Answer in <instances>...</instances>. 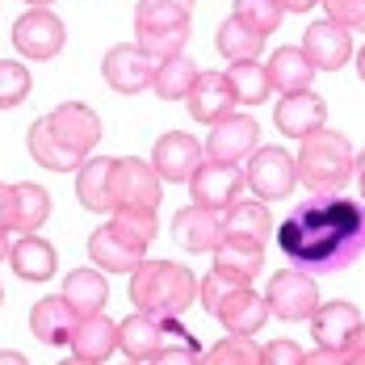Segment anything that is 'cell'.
Listing matches in <instances>:
<instances>
[{"label":"cell","mask_w":365,"mask_h":365,"mask_svg":"<svg viewBox=\"0 0 365 365\" xmlns=\"http://www.w3.org/2000/svg\"><path fill=\"white\" fill-rule=\"evenodd\" d=\"M277 248L302 273H340L365 252V206L340 193H315L277 227Z\"/></svg>","instance_id":"obj_1"},{"label":"cell","mask_w":365,"mask_h":365,"mask_svg":"<svg viewBox=\"0 0 365 365\" xmlns=\"http://www.w3.org/2000/svg\"><path fill=\"white\" fill-rule=\"evenodd\" d=\"M130 302L155 319H181L197 307V277L177 260H143L130 273Z\"/></svg>","instance_id":"obj_2"},{"label":"cell","mask_w":365,"mask_h":365,"mask_svg":"<svg viewBox=\"0 0 365 365\" xmlns=\"http://www.w3.org/2000/svg\"><path fill=\"white\" fill-rule=\"evenodd\" d=\"M298 181L311 193H340L344 185L357 177V151L340 130H315L298 139Z\"/></svg>","instance_id":"obj_3"},{"label":"cell","mask_w":365,"mask_h":365,"mask_svg":"<svg viewBox=\"0 0 365 365\" xmlns=\"http://www.w3.org/2000/svg\"><path fill=\"white\" fill-rule=\"evenodd\" d=\"M173 344L197 349L193 331H185L177 319H155L147 311H135L118 324V349L126 353V361H151L160 349H173Z\"/></svg>","instance_id":"obj_4"},{"label":"cell","mask_w":365,"mask_h":365,"mask_svg":"<svg viewBox=\"0 0 365 365\" xmlns=\"http://www.w3.org/2000/svg\"><path fill=\"white\" fill-rule=\"evenodd\" d=\"M110 193H113V210H155V202L164 197V181H160L155 164L122 155V160H113Z\"/></svg>","instance_id":"obj_5"},{"label":"cell","mask_w":365,"mask_h":365,"mask_svg":"<svg viewBox=\"0 0 365 365\" xmlns=\"http://www.w3.org/2000/svg\"><path fill=\"white\" fill-rule=\"evenodd\" d=\"M244 181L260 202H286L298 185V164L286 147H256L248 155Z\"/></svg>","instance_id":"obj_6"},{"label":"cell","mask_w":365,"mask_h":365,"mask_svg":"<svg viewBox=\"0 0 365 365\" xmlns=\"http://www.w3.org/2000/svg\"><path fill=\"white\" fill-rule=\"evenodd\" d=\"M264 302H269V315L286 319V324H298V319H311L319 311V286L311 273L302 269H277L269 277V290H264Z\"/></svg>","instance_id":"obj_7"},{"label":"cell","mask_w":365,"mask_h":365,"mask_svg":"<svg viewBox=\"0 0 365 365\" xmlns=\"http://www.w3.org/2000/svg\"><path fill=\"white\" fill-rule=\"evenodd\" d=\"M63 42H68V26H63L51 9H26V13L17 17V26H13V46H17V55L30 59V63L55 59V55L63 51Z\"/></svg>","instance_id":"obj_8"},{"label":"cell","mask_w":365,"mask_h":365,"mask_svg":"<svg viewBox=\"0 0 365 365\" xmlns=\"http://www.w3.org/2000/svg\"><path fill=\"white\" fill-rule=\"evenodd\" d=\"M155 63H160V59H151L139 42H118V46L106 51V59H101V76H106V84H110L113 93L135 97V93L151 88Z\"/></svg>","instance_id":"obj_9"},{"label":"cell","mask_w":365,"mask_h":365,"mask_svg":"<svg viewBox=\"0 0 365 365\" xmlns=\"http://www.w3.org/2000/svg\"><path fill=\"white\" fill-rule=\"evenodd\" d=\"M244 173L240 164H219V160H202L189 177V197L197 206H210V210H231L240 202V189H244Z\"/></svg>","instance_id":"obj_10"},{"label":"cell","mask_w":365,"mask_h":365,"mask_svg":"<svg viewBox=\"0 0 365 365\" xmlns=\"http://www.w3.org/2000/svg\"><path fill=\"white\" fill-rule=\"evenodd\" d=\"M46 126H51V135L68 147V151L84 155V160H88V151L101 139V118H97V110H88L84 101H63V106H55V110L46 113Z\"/></svg>","instance_id":"obj_11"},{"label":"cell","mask_w":365,"mask_h":365,"mask_svg":"<svg viewBox=\"0 0 365 365\" xmlns=\"http://www.w3.org/2000/svg\"><path fill=\"white\" fill-rule=\"evenodd\" d=\"M173 240L185 252H215L227 240V219H222V210H210V206L193 202V206L173 215Z\"/></svg>","instance_id":"obj_12"},{"label":"cell","mask_w":365,"mask_h":365,"mask_svg":"<svg viewBox=\"0 0 365 365\" xmlns=\"http://www.w3.org/2000/svg\"><path fill=\"white\" fill-rule=\"evenodd\" d=\"M302 51H307V59L315 63V72H340V68L353 59V30L340 26V21H331V17H324V21L307 26Z\"/></svg>","instance_id":"obj_13"},{"label":"cell","mask_w":365,"mask_h":365,"mask_svg":"<svg viewBox=\"0 0 365 365\" xmlns=\"http://www.w3.org/2000/svg\"><path fill=\"white\" fill-rule=\"evenodd\" d=\"M256 139H260V126L248 113H231L215 122L210 139H206V160H219V164H244L256 151Z\"/></svg>","instance_id":"obj_14"},{"label":"cell","mask_w":365,"mask_h":365,"mask_svg":"<svg viewBox=\"0 0 365 365\" xmlns=\"http://www.w3.org/2000/svg\"><path fill=\"white\" fill-rule=\"evenodd\" d=\"M185 106H189V113H193L202 126H215V122H222V118H231L240 101H235V88H231L227 72H202L197 84L189 88Z\"/></svg>","instance_id":"obj_15"},{"label":"cell","mask_w":365,"mask_h":365,"mask_svg":"<svg viewBox=\"0 0 365 365\" xmlns=\"http://www.w3.org/2000/svg\"><path fill=\"white\" fill-rule=\"evenodd\" d=\"M324 122H328V106H324V97L311 93V88L282 97L277 110H273V126H277L282 135H290V139H307V135L324 130Z\"/></svg>","instance_id":"obj_16"},{"label":"cell","mask_w":365,"mask_h":365,"mask_svg":"<svg viewBox=\"0 0 365 365\" xmlns=\"http://www.w3.org/2000/svg\"><path fill=\"white\" fill-rule=\"evenodd\" d=\"M151 164H155L160 181H168V185L189 181V177H193V168L202 164V147H197L193 135L168 130V135H160L155 147H151Z\"/></svg>","instance_id":"obj_17"},{"label":"cell","mask_w":365,"mask_h":365,"mask_svg":"<svg viewBox=\"0 0 365 365\" xmlns=\"http://www.w3.org/2000/svg\"><path fill=\"white\" fill-rule=\"evenodd\" d=\"M215 319L227 328V336H256V331L264 328V319H269V302L252 286H235L219 302Z\"/></svg>","instance_id":"obj_18"},{"label":"cell","mask_w":365,"mask_h":365,"mask_svg":"<svg viewBox=\"0 0 365 365\" xmlns=\"http://www.w3.org/2000/svg\"><path fill=\"white\" fill-rule=\"evenodd\" d=\"M361 311L353 307V302H319V311L311 315V336H315V344L319 349H344L353 336H357V328H361Z\"/></svg>","instance_id":"obj_19"},{"label":"cell","mask_w":365,"mask_h":365,"mask_svg":"<svg viewBox=\"0 0 365 365\" xmlns=\"http://www.w3.org/2000/svg\"><path fill=\"white\" fill-rule=\"evenodd\" d=\"M143 252H147V248L130 244L126 235H118L110 222H106V227H97V231L88 235V256H93V264H97V269H106V273H135V269L147 260Z\"/></svg>","instance_id":"obj_20"},{"label":"cell","mask_w":365,"mask_h":365,"mask_svg":"<svg viewBox=\"0 0 365 365\" xmlns=\"http://www.w3.org/2000/svg\"><path fill=\"white\" fill-rule=\"evenodd\" d=\"M76 324H80V315L68 307L63 294H46L30 307V331L42 344H72Z\"/></svg>","instance_id":"obj_21"},{"label":"cell","mask_w":365,"mask_h":365,"mask_svg":"<svg viewBox=\"0 0 365 365\" xmlns=\"http://www.w3.org/2000/svg\"><path fill=\"white\" fill-rule=\"evenodd\" d=\"M264 76H269V88H273V93L290 97V93L311 88V80L319 72H315V63L307 59L302 46H277V51L269 55V63H264Z\"/></svg>","instance_id":"obj_22"},{"label":"cell","mask_w":365,"mask_h":365,"mask_svg":"<svg viewBox=\"0 0 365 365\" xmlns=\"http://www.w3.org/2000/svg\"><path fill=\"white\" fill-rule=\"evenodd\" d=\"M9 264H13V273H17L21 282H46V277H55V269H59V252H55L51 240H42L34 231V235H21V240L13 244Z\"/></svg>","instance_id":"obj_23"},{"label":"cell","mask_w":365,"mask_h":365,"mask_svg":"<svg viewBox=\"0 0 365 365\" xmlns=\"http://www.w3.org/2000/svg\"><path fill=\"white\" fill-rule=\"evenodd\" d=\"M215 269L227 273V277H235V282H244V286H252L256 273H264V244L227 235L215 248Z\"/></svg>","instance_id":"obj_24"},{"label":"cell","mask_w":365,"mask_h":365,"mask_svg":"<svg viewBox=\"0 0 365 365\" xmlns=\"http://www.w3.org/2000/svg\"><path fill=\"white\" fill-rule=\"evenodd\" d=\"M110 173L113 160L97 155V160H84L76 168V197L84 210H97V215H113V193H110Z\"/></svg>","instance_id":"obj_25"},{"label":"cell","mask_w":365,"mask_h":365,"mask_svg":"<svg viewBox=\"0 0 365 365\" xmlns=\"http://www.w3.org/2000/svg\"><path fill=\"white\" fill-rule=\"evenodd\" d=\"M113 349H118V324H113L110 315L101 311V315H84L72 331V353L76 357H84V361H106Z\"/></svg>","instance_id":"obj_26"},{"label":"cell","mask_w":365,"mask_h":365,"mask_svg":"<svg viewBox=\"0 0 365 365\" xmlns=\"http://www.w3.org/2000/svg\"><path fill=\"white\" fill-rule=\"evenodd\" d=\"M63 298H68V307H72L80 319L84 315H101L106 302H110V282L97 269H72L63 277Z\"/></svg>","instance_id":"obj_27"},{"label":"cell","mask_w":365,"mask_h":365,"mask_svg":"<svg viewBox=\"0 0 365 365\" xmlns=\"http://www.w3.org/2000/svg\"><path fill=\"white\" fill-rule=\"evenodd\" d=\"M193 0H139L135 4V34H160V30H189Z\"/></svg>","instance_id":"obj_28"},{"label":"cell","mask_w":365,"mask_h":365,"mask_svg":"<svg viewBox=\"0 0 365 365\" xmlns=\"http://www.w3.org/2000/svg\"><path fill=\"white\" fill-rule=\"evenodd\" d=\"M26 143H30V155H34V164H38V168H51V173H76V168L84 164V155L68 151V147H63L59 139H55V135H51L46 118H38L34 126H30Z\"/></svg>","instance_id":"obj_29"},{"label":"cell","mask_w":365,"mask_h":365,"mask_svg":"<svg viewBox=\"0 0 365 365\" xmlns=\"http://www.w3.org/2000/svg\"><path fill=\"white\" fill-rule=\"evenodd\" d=\"M46 219H51V193L34 181L13 185V231L17 235H34Z\"/></svg>","instance_id":"obj_30"},{"label":"cell","mask_w":365,"mask_h":365,"mask_svg":"<svg viewBox=\"0 0 365 365\" xmlns=\"http://www.w3.org/2000/svg\"><path fill=\"white\" fill-rule=\"evenodd\" d=\"M197 63L189 59V55H168V59H160L155 63V80H151V88H155V97L160 101H185L189 97V88L197 84Z\"/></svg>","instance_id":"obj_31"},{"label":"cell","mask_w":365,"mask_h":365,"mask_svg":"<svg viewBox=\"0 0 365 365\" xmlns=\"http://www.w3.org/2000/svg\"><path fill=\"white\" fill-rule=\"evenodd\" d=\"M227 235H235V240H256V244H264L269 235H273V215H269V202H235L227 215Z\"/></svg>","instance_id":"obj_32"},{"label":"cell","mask_w":365,"mask_h":365,"mask_svg":"<svg viewBox=\"0 0 365 365\" xmlns=\"http://www.w3.org/2000/svg\"><path fill=\"white\" fill-rule=\"evenodd\" d=\"M215 46H219L222 59H231V63H240V59H256L260 55V46H264V34H256L252 26H244L235 13L227 17L219 26V34H215Z\"/></svg>","instance_id":"obj_33"},{"label":"cell","mask_w":365,"mask_h":365,"mask_svg":"<svg viewBox=\"0 0 365 365\" xmlns=\"http://www.w3.org/2000/svg\"><path fill=\"white\" fill-rule=\"evenodd\" d=\"M227 80H231L240 106H260V101L273 93V88H269V76H264V63H256V59L231 63V68H227Z\"/></svg>","instance_id":"obj_34"},{"label":"cell","mask_w":365,"mask_h":365,"mask_svg":"<svg viewBox=\"0 0 365 365\" xmlns=\"http://www.w3.org/2000/svg\"><path fill=\"white\" fill-rule=\"evenodd\" d=\"M202 365H260V344L252 336H222L202 353Z\"/></svg>","instance_id":"obj_35"},{"label":"cell","mask_w":365,"mask_h":365,"mask_svg":"<svg viewBox=\"0 0 365 365\" xmlns=\"http://www.w3.org/2000/svg\"><path fill=\"white\" fill-rule=\"evenodd\" d=\"M30 88H34V76H30L26 63H17V59H0V110L21 106V101L30 97Z\"/></svg>","instance_id":"obj_36"},{"label":"cell","mask_w":365,"mask_h":365,"mask_svg":"<svg viewBox=\"0 0 365 365\" xmlns=\"http://www.w3.org/2000/svg\"><path fill=\"white\" fill-rule=\"evenodd\" d=\"M110 227L118 231V235H126L130 244H139V248H147L155 235H160V222H155V210H113Z\"/></svg>","instance_id":"obj_37"},{"label":"cell","mask_w":365,"mask_h":365,"mask_svg":"<svg viewBox=\"0 0 365 365\" xmlns=\"http://www.w3.org/2000/svg\"><path fill=\"white\" fill-rule=\"evenodd\" d=\"M231 13H235L244 26H252L256 34H264V38L273 34V30L282 26V17H286L277 0H235V9H231Z\"/></svg>","instance_id":"obj_38"},{"label":"cell","mask_w":365,"mask_h":365,"mask_svg":"<svg viewBox=\"0 0 365 365\" xmlns=\"http://www.w3.org/2000/svg\"><path fill=\"white\" fill-rule=\"evenodd\" d=\"M324 9H328L331 21H340V26L365 34V0H324Z\"/></svg>","instance_id":"obj_39"},{"label":"cell","mask_w":365,"mask_h":365,"mask_svg":"<svg viewBox=\"0 0 365 365\" xmlns=\"http://www.w3.org/2000/svg\"><path fill=\"white\" fill-rule=\"evenodd\" d=\"M260 365H302V349L294 340H269L260 349Z\"/></svg>","instance_id":"obj_40"},{"label":"cell","mask_w":365,"mask_h":365,"mask_svg":"<svg viewBox=\"0 0 365 365\" xmlns=\"http://www.w3.org/2000/svg\"><path fill=\"white\" fill-rule=\"evenodd\" d=\"M151 365H202V349H185V344H173V349H160Z\"/></svg>","instance_id":"obj_41"},{"label":"cell","mask_w":365,"mask_h":365,"mask_svg":"<svg viewBox=\"0 0 365 365\" xmlns=\"http://www.w3.org/2000/svg\"><path fill=\"white\" fill-rule=\"evenodd\" d=\"M340 357H344V365H365V324L357 328V336L340 349Z\"/></svg>","instance_id":"obj_42"},{"label":"cell","mask_w":365,"mask_h":365,"mask_svg":"<svg viewBox=\"0 0 365 365\" xmlns=\"http://www.w3.org/2000/svg\"><path fill=\"white\" fill-rule=\"evenodd\" d=\"M0 231H13V185H0Z\"/></svg>","instance_id":"obj_43"},{"label":"cell","mask_w":365,"mask_h":365,"mask_svg":"<svg viewBox=\"0 0 365 365\" xmlns=\"http://www.w3.org/2000/svg\"><path fill=\"white\" fill-rule=\"evenodd\" d=\"M302 365H344V357L336 349H315V353H302Z\"/></svg>","instance_id":"obj_44"},{"label":"cell","mask_w":365,"mask_h":365,"mask_svg":"<svg viewBox=\"0 0 365 365\" xmlns=\"http://www.w3.org/2000/svg\"><path fill=\"white\" fill-rule=\"evenodd\" d=\"M277 4H282V13H307V9H315L324 0H277Z\"/></svg>","instance_id":"obj_45"},{"label":"cell","mask_w":365,"mask_h":365,"mask_svg":"<svg viewBox=\"0 0 365 365\" xmlns=\"http://www.w3.org/2000/svg\"><path fill=\"white\" fill-rule=\"evenodd\" d=\"M0 365H30V361H26L17 349H0Z\"/></svg>","instance_id":"obj_46"},{"label":"cell","mask_w":365,"mask_h":365,"mask_svg":"<svg viewBox=\"0 0 365 365\" xmlns=\"http://www.w3.org/2000/svg\"><path fill=\"white\" fill-rule=\"evenodd\" d=\"M357 185H361V197H365V151H357Z\"/></svg>","instance_id":"obj_47"},{"label":"cell","mask_w":365,"mask_h":365,"mask_svg":"<svg viewBox=\"0 0 365 365\" xmlns=\"http://www.w3.org/2000/svg\"><path fill=\"white\" fill-rule=\"evenodd\" d=\"M9 252H13V244H9V231H0V260H9Z\"/></svg>","instance_id":"obj_48"},{"label":"cell","mask_w":365,"mask_h":365,"mask_svg":"<svg viewBox=\"0 0 365 365\" xmlns=\"http://www.w3.org/2000/svg\"><path fill=\"white\" fill-rule=\"evenodd\" d=\"M357 76H361V84H365V46L357 51Z\"/></svg>","instance_id":"obj_49"},{"label":"cell","mask_w":365,"mask_h":365,"mask_svg":"<svg viewBox=\"0 0 365 365\" xmlns=\"http://www.w3.org/2000/svg\"><path fill=\"white\" fill-rule=\"evenodd\" d=\"M59 365H97V361H84V357H76V353H72L68 361H59Z\"/></svg>","instance_id":"obj_50"},{"label":"cell","mask_w":365,"mask_h":365,"mask_svg":"<svg viewBox=\"0 0 365 365\" xmlns=\"http://www.w3.org/2000/svg\"><path fill=\"white\" fill-rule=\"evenodd\" d=\"M26 4H30V9H51L55 0H26Z\"/></svg>","instance_id":"obj_51"},{"label":"cell","mask_w":365,"mask_h":365,"mask_svg":"<svg viewBox=\"0 0 365 365\" xmlns=\"http://www.w3.org/2000/svg\"><path fill=\"white\" fill-rule=\"evenodd\" d=\"M0 302H4V286H0Z\"/></svg>","instance_id":"obj_52"},{"label":"cell","mask_w":365,"mask_h":365,"mask_svg":"<svg viewBox=\"0 0 365 365\" xmlns=\"http://www.w3.org/2000/svg\"><path fill=\"white\" fill-rule=\"evenodd\" d=\"M126 365H143V361H126Z\"/></svg>","instance_id":"obj_53"}]
</instances>
